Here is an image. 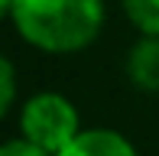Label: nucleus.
I'll return each mask as SVG.
<instances>
[{"label": "nucleus", "mask_w": 159, "mask_h": 156, "mask_svg": "<svg viewBox=\"0 0 159 156\" xmlns=\"http://www.w3.org/2000/svg\"><path fill=\"white\" fill-rule=\"evenodd\" d=\"M59 156H140V153L124 133L98 127V130H81Z\"/></svg>", "instance_id": "nucleus-3"}, {"label": "nucleus", "mask_w": 159, "mask_h": 156, "mask_svg": "<svg viewBox=\"0 0 159 156\" xmlns=\"http://www.w3.org/2000/svg\"><path fill=\"white\" fill-rule=\"evenodd\" d=\"M127 75L136 88L159 91V36H143L127 55Z\"/></svg>", "instance_id": "nucleus-4"}, {"label": "nucleus", "mask_w": 159, "mask_h": 156, "mask_svg": "<svg viewBox=\"0 0 159 156\" xmlns=\"http://www.w3.org/2000/svg\"><path fill=\"white\" fill-rule=\"evenodd\" d=\"M0 13L42 52H78L104 26V0H0Z\"/></svg>", "instance_id": "nucleus-1"}, {"label": "nucleus", "mask_w": 159, "mask_h": 156, "mask_svg": "<svg viewBox=\"0 0 159 156\" xmlns=\"http://www.w3.org/2000/svg\"><path fill=\"white\" fill-rule=\"evenodd\" d=\"M0 156H52V153H46L42 146L30 143L26 137H16V140H7L0 146Z\"/></svg>", "instance_id": "nucleus-7"}, {"label": "nucleus", "mask_w": 159, "mask_h": 156, "mask_svg": "<svg viewBox=\"0 0 159 156\" xmlns=\"http://www.w3.org/2000/svg\"><path fill=\"white\" fill-rule=\"evenodd\" d=\"M20 133H23L30 143L42 146L46 153L59 156L65 146L81 133L78 111L59 91H39V94L26 98L23 111H20Z\"/></svg>", "instance_id": "nucleus-2"}, {"label": "nucleus", "mask_w": 159, "mask_h": 156, "mask_svg": "<svg viewBox=\"0 0 159 156\" xmlns=\"http://www.w3.org/2000/svg\"><path fill=\"white\" fill-rule=\"evenodd\" d=\"M0 85H3V98H0V117L10 114L13 108V98H16V72H13V62L3 59L0 65Z\"/></svg>", "instance_id": "nucleus-6"}, {"label": "nucleus", "mask_w": 159, "mask_h": 156, "mask_svg": "<svg viewBox=\"0 0 159 156\" xmlns=\"http://www.w3.org/2000/svg\"><path fill=\"white\" fill-rule=\"evenodd\" d=\"M124 13L143 36H159V0H124Z\"/></svg>", "instance_id": "nucleus-5"}]
</instances>
